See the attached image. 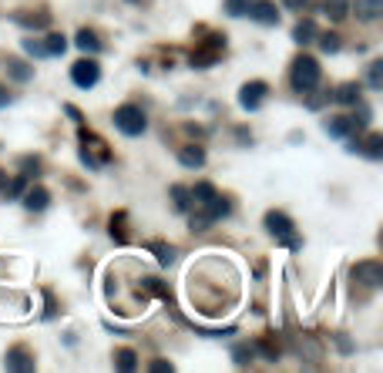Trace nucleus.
I'll list each match as a JSON object with an SVG mask.
<instances>
[{"label": "nucleus", "instance_id": "473e14b6", "mask_svg": "<svg viewBox=\"0 0 383 373\" xmlns=\"http://www.w3.org/2000/svg\"><path fill=\"white\" fill-rule=\"evenodd\" d=\"M148 249L155 252V259H158V266H165V269H169V266L175 263V259H178V252H175V246H169V242H152Z\"/></svg>", "mask_w": 383, "mask_h": 373}, {"label": "nucleus", "instance_id": "4468645a", "mask_svg": "<svg viewBox=\"0 0 383 373\" xmlns=\"http://www.w3.org/2000/svg\"><path fill=\"white\" fill-rule=\"evenodd\" d=\"M245 17L249 20H256L262 27H276L279 24V7L273 0H252L249 7H245Z\"/></svg>", "mask_w": 383, "mask_h": 373}, {"label": "nucleus", "instance_id": "2f4dec72", "mask_svg": "<svg viewBox=\"0 0 383 373\" xmlns=\"http://www.w3.org/2000/svg\"><path fill=\"white\" fill-rule=\"evenodd\" d=\"M188 192H192V205L199 209V205H205V202H209V199H212V195H215V192H219V188H215L212 182H195V185L188 188Z\"/></svg>", "mask_w": 383, "mask_h": 373}, {"label": "nucleus", "instance_id": "ea45409f", "mask_svg": "<svg viewBox=\"0 0 383 373\" xmlns=\"http://www.w3.org/2000/svg\"><path fill=\"white\" fill-rule=\"evenodd\" d=\"M148 370H152V373H171V370H175V363H171V360H152V363H148Z\"/></svg>", "mask_w": 383, "mask_h": 373}, {"label": "nucleus", "instance_id": "5701e85b", "mask_svg": "<svg viewBox=\"0 0 383 373\" xmlns=\"http://www.w3.org/2000/svg\"><path fill=\"white\" fill-rule=\"evenodd\" d=\"M249 346H252V353H256V357H262L266 363H279V346L269 340V336H259V340H252Z\"/></svg>", "mask_w": 383, "mask_h": 373}, {"label": "nucleus", "instance_id": "9d476101", "mask_svg": "<svg viewBox=\"0 0 383 373\" xmlns=\"http://www.w3.org/2000/svg\"><path fill=\"white\" fill-rule=\"evenodd\" d=\"M11 20H14L17 27H24V31H47L51 27V20H54V14L47 11V7H27V11H17V14H11Z\"/></svg>", "mask_w": 383, "mask_h": 373}, {"label": "nucleus", "instance_id": "37998d69", "mask_svg": "<svg viewBox=\"0 0 383 373\" xmlns=\"http://www.w3.org/2000/svg\"><path fill=\"white\" fill-rule=\"evenodd\" d=\"M64 111H67V114H71V118H74V122H77V124H81V111H77V108H74V105H64Z\"/></svg>", "mask_w": 383, "mask_h": 373}, {"label": "nucleus", "instance_id": "f8f14e48", "mask_svg": "<svg viewBox=\"0 0 383 373\" xmlns=\"http://www.w3.org/2000/svg\"><path fill=\"white\" fill-rule=\"evenodd\" d=\"M4 370L11 373H34L37 370V360L27 346H11L7 350V357H4Z\"/></svg>", "mask_w": 383, "mask_h": 373}, {"label": "nucleus", "instance_id": "aec40b11", "mask_svg": "<svg viewBox=\"0 0 383 373\" xmlns=\"http://www.w3.org/2000/svg\"><path fill=\"white\" fill-rule=\"evenodd\" d=\"M205 148H202V145H195V141H192V145H185V148H178V165H182V169H202V165H205Z\"/></svg>", "mask_w": 383, "mask_h": 373}, {"label": "nucleus", "instance_id": "20e7f679", "mask_svg": "<svg viewBox=\"0 0 383 373\" xmlns=\"http://www.w3.org/2000/svg\"><path fill=\"white\" fill-rule=\"evenodd\" d=\"M222 54H226V34H205L199 44L192 47V54H188V64L192 67H212V64L222 61Z\"/></svg>", "mask_w": 383, "mask_h": 373}, {"label": "nucleus", "instance_id": "dca6fc26", "mask_svg": "<svg viewBox=\"0 0 383 373\" xmlns=\"http://www.w3.org/2000/svg\"><path fill=\"white\" fill-rule=\"evenodd\" d=\"M20 202H24V209L27 212H44L47 205H51V192H47L44 185H27L24 188V195H20Z\"/></svg>", "mask_w": 383, "mask_h": 373}, {"label": "nucleus", "instance_id": "c85d7f7f", "mask_svg": "<svg viewBox=\"0 0 383 373\" xmlns=\"http://www.w3.org/2000/svg\"><path fill=\"white\" fill-rule=\"evenodd\" d=\"M316 44H320L323 54H337L339 47H343V37L337 31H320L316 34Z\"/></svg>", "mask_w": 383, "mask_h": 373}, {"label": "nucleus", "instance_id": "a18cd8bd", "mask_svg": "<svg viewBox=\"0 0 383 373\" xmlns=\"http://www.w3.org/2000/svg\"><path fill=\"white\" fill-rule=\"evenodd\" d=\"M128 4H141V0H128Z\"/></svg>", "mask_w": 383, "mask_h": 373}, {"label": "nucleus", "instance_id": "a19ab883", "mask_svg": "<svg viewBox=\"0 0 383 373\" xmlns=\"http://www.w3.org/2000/svg\"><path fill=\"white\" fill-rule=\"evenodd\" d=\"M283 7L286 11H303V7H309V0H283Z\"/></svg>", "mask_w": 383, "mask_h": 373}, {"label": "nucleus", "instance_id": "2eb2a0df", "mask_svg": "<svg viewBox=\"0 0 383 373\" xmlns=\"http://www.w3.org/2000/svg\"><path fill=\"white\" fill-rule=\"evenodd\" d=\"M350 14H356L360 24H373V20H380L383 17V0H350Z\"/></svg>", "mask_w": 383, "mask_h": 373}, {"label": "nucleus", "instance_id": "6e6552de", "mask_svg": "<svg viewBox=\"0 0 383 373\" xmlns=\"http://www.w3.org/2000/svg\"><path fill=\"white\" fill-rule=\"evenodd\" d=\"M350 273H353V280L360 282V286H367V289H380L383 286V263L380 259H360Z\"/></svg>", "mask_w": 383, "mask_h": 373}, {"label": "nucleus", "instance_id": "4be33fe9", "mask_svg": "<svg viewBox=\"0 0 383 373\" xmlns=\"http://www.w3.org/2000/svg\"><path fill=\"white\" fill-rule=\"evenodd\" d=\"M316 34H320L316 20H313V17H303V20L292 27V41H296L299 47H306V44H313V41H316Z\"/></svg>", "mask_w": 383, "mask_h": 373}, {"label": "nucleus", "instance_id": "6ab92c4d", "mask_svg": "<svg viewBox=\"0 0 383 373\" xmlns=\"http://www.w3.org/2000/svg\"><path fill=\"white\" fill-rule=\"evenodd\" d=\"M330 101H333V105H339V108H353L356 101H363V94H360V84H353V81L339 84L337 91H330Z\"/></svg>", "mask_w": 383, "mask_h": 373}, {"label": "nucleus", "instance_id": "7ed1b4c3", "mask_svg": "<svg viewBox=\"0 0 383 373\" xmlns=\"http://www.w3.org/2000/svg\"><path fill=\"white\" fill-rule=\"evenodd\" d=\"M323 81V67L313 54H299L292 58V67H290V84L296 94H306L309 88H316Z\"/></svg>", "mask_w": 383, "mask_h": 373}, {"label": "nucleus", "instance_id": "58836bf2", "mask_svg": "<svg viewBox=\"0 0 383 373\" xmlns=\"http://www.w3.org/2000/svg\"><path fill=\"white\" fill-rule=\"evenodd\" d=\"M188 229H192V233H205V229H212V222L202 216V212H192V218H188Z\"/></svg>", "mask_w": 383, "mask_h": 373}, {"label": "nucleus", "instance_id": "ddd939ff", "mask_svg": "<svg viewBox=\"0 0 383 373\" xmlns=\"http://www.w3.org/2000/svg\"><path fill=\"white\" fill-rule=\"evenodd\" d=\"M199 212H202V216H205V218H209V222H212V225H215V222H222V218H229L232 212H235V202H232L229 195H222V192H215V195H212V199H209V202H205V205H199Z\"/></svg>", "mask_w": 383, "mask_h": 373}, {"label": "nucleus", "instance_id": "c9c22d12", "mask_svg": "<svg viewBox=\"0 0 383 373\" xmlns=\"http://www.w3.org/2000/svg\"><path fill=\"white\" fill-rule=\"evenodd\" d=\"M20 47H24V51L31 54L34 61H44V58H47V47H44V41H37V37H24V41H20Z\"/></svg>", "mask_w": 383, "mask_h": 373}, {"label": "nucleus", "instance_id": "c03bdc74", "mask_svg": "<svg viewBox=\"0 0 383 373\" xmlns=\"http://www.w3.org/2000/svg\"><path fill=\"white\" fill-rule=\"evenodd\" d=\"M4 182H7V169H0V188H4Z\"/></svg>", "mask_w": 383, "mask_h": 373}, {"label": "nucleus", "instance_id": "f704fd0d", "mask_svg": "<svg viewBox=\"0 0 383 373\" xmlns=\"http://www.w3.org/2000/svg\"><path fill=\"white\" fill-rule=\"evenodd\" d=\"M367 88H373V91H380L383 88V61L380 58H373L367 67Z\"/></svg>", "mask_w": 383, "mask_h": 373}, {"label": "nucleus", "instance_id": "a211bd4d", "mask_svg": "<svg viewBox=\"0 0 383 373\" xmlns=\"http://www.w3.org/2000/svg\"><path fill=\"white\" fill-rule=\"evenodd\" d=\"M4 71H7V78L14 81V84H27L34 78V64L20 61V58H4Z\"/></svg>", "mask_w": 383, "mask_h": 373}, {"label": "nucleus", "instance_id": "4c0bfd02", "mask_svg": "<svg viewBox=\"0 0 383 373\" xmlns=\"http://www.w3.org/2000/svg\"><path fill=\"white\" fill-rule=\"evenodd\" d=\"M222 7H226V14H229V17H245V7H249V0H226Z\"/></svg>", "mask_w": 383, "mask_h": 373}, {"label": "nucleus", "instance_id": "412c9836", "mask_svg": "<svg viewBox=\"0 0 383 373\" xmlns=\"http://www.w3.org/2000/svg\"><path fill=\"white\" fill-rule=\"evenodd\" d=\"M108 233H111V239L118 242V246H128L131 242V229H128V212H115L111 216V225H108Z\"/></svg>", "mask_w": 383, "mask_h": 373}, {"label": "nucleus", "instance_id": "393cba45", "mask_svg": "<svg viewBox=\"0 0 383 373\" xmlns=\"http://www.w3.org/2000/svg\"><path fill=\"white\" fill-rule=\"evenodd\" d=\"M111 363H115V370H122V373H131V370H138V353L135 350H115V357H111Z\"/></svg>", "mask_w": 383, "mask_h": 373}, {"label": "nucleus", "instance_id": "0eeeda50", "mask_svg": "<svg viewBox=\"0 0 383 373\" xmlns=\"http://www.w3.org/2000/svg\"><path fill=\"white\" fill-rule=\"evenodd\" d=\"M346 152L363 155V158H370V162H380L383 158V135H377V131H370L367 138L353 135V138H346Z\"/></svg>", "mask_w": 383, "mask_h": 373}, {"label": "nucleus", "instance_id": "cd10ccee", "mask_svg": "<svg viewBox=\"0 0 383 373\" xmlns=\"http://www.w3.org/2000/svg\"><path fill=\"white\" fill-rule=\"evenodd\" d=\"M141 293H152V296H162V299H165V303H169L171 299V289L169 286H165V282L158 280V276H145V280H141V286H138Z\"/></svg>", "mask_w": 383, "mask_h": 373}, {"label": "nucleus", "instance_id": "b1692460", "mask_svg": "<svg viewBox=\"0 0 383 373\" xmlns=\"http://www.w3.org/2000/svg\"><path fill=\"white\" fill-rule=\"evenodd\" d=\"M24 188H27V175H14V178H7V182H4V188H0V195H4L7 202H20Z\"/></svg>", "mask_w": 383, "mask_h": 373}, {"label": "nucleus", "instance_id": "79ce46f5", "mask_svg": "<svg viewBox=\"0 0 383 373\" xmlns=\"http://www.w3.org/2000/svg\"><path fill=\"white\" fill-rule=\"evenodd\" d=\"M14 98H11V91H7V84H0V108H7Z\"/></svg>", "mask_w": 383, "mask_h": 373}, {"label": "nucleus", "instance_id": "c756f323", "mask_svg": "<svg viewBox=\"0 0 383 373\" xmlns=\"http://www.w3.org/2000/svg\"><path fill=\"white\" fill-rule=\"evenodd\" d=\"M303 101H306V108H313V111H320L323 105H330V88H309L306 94H303Z\"/></svg>", "mask_w": 383, "mask_h": 373}, {"label": "nucleus", "instance_id": "f257e3e1", "mask_svg": "<svg viewBox=\"0 0 383 373\" xmlns=\"http://www.w3.org/2000/svg\"><path fill=\"white\" fill-rule=\"evenodd\" d=\"M262 225H266V233L276 239L283 249H290V252H299L303 249V235L296 229V222H292L286 212H279V209H269L266 218H262Z\"/></svg>", "mask_w": 383, "mask_h": 373}, {"label": "nucleus", "instance_id": "423d86ee", "mask_svg": "<svg viewBox=\"0 0 383 373\" xmlns=\"http://www.w3.org/2000/svg\"><path fill=\"white\" fill-rule=\"evenodd\" d=\"M71 81H74V88H81V91H91L94 84L101 81V64L94 61L91 54H84V58L74 61V67H71Z\"/></svg>", "mask_w": 383, "mask_h": 373}, {"label": "nucleus", "instance_id": "f3484780", "mask_svg": "<svg viewBox=\"0 0 383 373\" xmlns=\"http://www.w3.org/2000/svg\"><path fill=\"white\" fill-rule=\"evenodd\" d=\"M74 47L81 51V54H91V58H98V54L105 51V41H101V37H98L91 27H81V31L74 34Z\"/></svg>", "mask_w": 383, "mask_h": 373}, {"label": "nucleus", "instance_id": "7c9ffc66", "mask_svg": "<svg viewBox=\"0 0 383 373\" xmlns=\"http://www.w3.org/2000/svg\"><path fill=\"white\" fill-rule=\"evenodd\" d=\"M252 360H256V353H252V346H249V343H235V346H232V363H235L239 370L252 367Z\"/></svg>", "mask_w": 383, "mask_h": 373}, {"label": "nucleus", "instance_id": "a878e982", "mask_svg": "<svg viewBox=\"0 0 383 373\" xmlns=\"http://www.w3.org/2000/svg\"><path fill=\"white\" fill-rule=\"evenodd\" d=\"M323 14L330 17L333 24L346 20L350 17V0H323Z\"/></svg>", "mask_w": 383, "mask_h": 373}, {"label": "nucleus", "instance_id": "f03ea898", "mask_svg": "<svg viewBox=\"0 0 383 373\" xmlns=\"http://www.w3.org/2000/svg\"><path fill=\"white\" fill-rule=\"evenodd\" d=\"M77 155H81V165H84V169L101 171L108 162H111V145H108L101 135L81 128V148H77Z\"/></svg>", "mask_w": 383, "mask_h": 373}, {"label": "nucleus", "instance_id": "72a5a7b5", "mask_svg": "<svg viewBox=\"0 0 383 373\" xmlns=\"http://www.w3.org/2000/svg\"><path fill=\"white\" fill-rule=\"evenodd\" d=\"M44 47H47V58H61L64 51H67V37H64V34H47L44 37Z\"/></svg>", "mask_w": 383, "mask_h": 373}, {"label": "nucleus", "instance_id": "e433bc0d", "mask_svg": "<svg viewBox=\"0 0 383 373\" xmlns=\"http://www.w3.org/2000/svg\"><path fill=\"white\" fill-rule=\"evenodd\" d=\"M41 171H44L41 169V155H24L20 158V175H27V178L34 175V178H37Z\"/></svg>", "mask_w": 383, "mask_h": 373}, {"label": "nucleus", "instance_id": "9b49d317", "mask_svg": "<svg viewBox=\"0 0 383 373\" xmlns=\"http://www.w3.org/2000/svg\"><path fill=\"white\" fill-rule=\"evenodd\" d=\"M266 98H269V84L266 81H245L239 88V105L245 111H259L266 105Z\"/></svg>", "mask_w": 383, "mask_h": 373}, {"label": "nucleus", "instance_id": "1a4fd4ad", "mask_svg": "<svg viewBox=\"0 0 383 373\" xmlns=\"http://www.w3.org/2000/svg\"><path fill=\"white\" fill-rule=\"evenodd\" d=\"M323 128H326L330 138H337V141H346V138H353V135H363V128H360V122H356L353 114H330Z\"/></svg>", "mask_w": 383, "mask_h": 373}, {"label": "nucleus", "instance_id": "bb28decb", "mask_svg": "<svg viewBox=\"0 0 383 373\" xmlns=\"http://www.w3.org/2000/svg\"><path fill=\"white\" fill-rule=\"evenodd\" d=\"M169 195H171L175 212H188V209H192V192H188V185H171Z\"/></svg>", "mask_w": 383, "mask_h": 373}, {"label": "nucleus", "instance_id": "39448f33", "mask_svg": "<svg viewBox=\"0 0 383 373\" xmlns=\"http://www.w3.org/2000/svg\"><path fill=\"white\" fill-rule=\"evenodd\" d=\"M111 122H115V128H118L122 135H128V138H138V135L148 131V114H145L138 105H122V108H115Z\"/></svg>", "mask_w": 383, "mask_h": 373}]
</instances>
